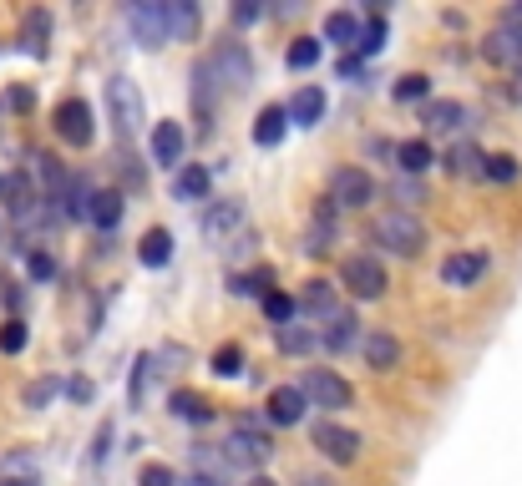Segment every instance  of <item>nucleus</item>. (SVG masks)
Segmentation results:
<instances>
[{
  "label": "nucleus",
  "mask_w": 522,
  "mask_h": 486,
  "mask_svg": "<svg viewBox=\"0 0 522 486\" xmlns=\"http://www.w3.org/2000/svg\"><path fill=\"white\" fill-rule=\"evenodd\" d=\"M370 238L381 243L386 254H396V259H416L421 249H426V223L411 213V208H386V213H376V223H370Z\"/></svg>",
  "instance_id": "nucleus-1"
},
{
  "label": "nucleus",
  "mask_w": 522,
  "mask_h": 486,
  "mask_svg": "<svg viewBox=\"0 0 522 486\" xmlns=\"http://www.w3.org/2000/svg\"><path fill=\"white\" fill-rule=\"evenodd\" d=\"M300 486H335L330 476H300Z\"/></svg>",
  "instance_id": "nucleus-52"
},
{
  "label": "nucleus",
  "mask_w": 522,
  "mask_h": 486,
  "mask_svg": "<svg viewBox=\"0 0 522 486\" xmlns=\"http://www.w3.org/2000/svg\"><path fill=\"white\" fill-rule=\"evenodd\" d=\"M264 416H269L274 426H294V421H305V395H300V385H274V390H269V400H264Z\"/></svg>",
  "instance_id": "nucleus-14"
},
{
  "label": "nucleus",
  "mask_w": 522,
  "mask_h": 486,
  "mask_svg": "<svg viewBox=\"0 0 522 486\" xmlns=\"http://www.w3.org/2000/svg\"><path fill=\"white\" fill-rule=\"evenodd\" d=\"M284 132H289L284 107H264V112L254 117V142H259V147H279V142H284Z\"/></svg>",
  "instance_id": "nucleus-25"
},
{
  "label": "nucleus",
  "mask_w": 522,
  "mask_h": 486,
  "mask_svg": "<svg viewBox=\"0 0 522 486\" xmlns=\"http://www.w3.org/2000/svg\"><path fill=\"white\" fill-rule=\"evenodd\" d=\"M340 284L355 294V299H381L386 294V264L370 259V254H350L340 264Z\"/></svg>",
  "instance_id": "nucleus-6"
},
{
  "label": "nucleus",
  "mask_w": 522,
  "mask_h": 486,
  "mask_svg": "<svg viewBox=\"0 0 522 486\" xmlns=\"http://www.w3.org/2000/svg\"><path fill=\"white\" fill-rule=\"evenodd\" d=\"M340 76H345V81L360 76V56H340Z\"/></svg>",
  "instance_id": "nucleus-49"
},
{
  "label": "nucleus",
  "mask_w": 522,
  "mask_h": 486,
  "mask_svg": "<svg viewBox=\"0 0 522 486\" xmlns=\"http://www.w3.org/2000/svg\"><path fill=\"white\" fill-rule=\"evenodd\" d=\"M21 41H26L31 56H46L51 51V11H31L26 26H21Z\"/></svg>",
  "instance_id": "nucleus-26"
},
{
  "label": "nucleus",
  "mask_w": 522,
  "mask_h": 486,
  "mask_svg": "<svg viewBox=\"0 0 522 486\" xmlns=\"http://www.w3.org/2000/svg\"><path fill=\"white\" fill-rule=\"evenodd\" d=\"M436 162V152H431V142L426 137H406L401 147H396V168L406 173V178H416V173H426Z\"/></svg>",
  "instance_id": "nucleus-21"
},
{
  "label": "nucleus",
  "mask_w": 522,
  "mask_h": 486,
  "mask_svg": "<svg viewBox=\"0 0 522 486\" xmlns=\"http://www.w3.org/2000/svg\"><path fill=\"white\" fill-rule=\"evenodd\" d=\"M234 21H239V26H249V21H259V6H239V11H234Z\"/></svg>",
  "instance_id": "nucleus-51"
},
{
  "label": "nucleus",
  "mask_w": 522,
  "mask_h": 486,
  "mask_svg": "<svg viewBox=\"0 0 522 486\" xmlns=\"http://www.w3.org/2000/svg\"><path fill=\"white\" fill-rule=\"evenodd\" d=\"M325 41L355 46V41H360V16H355V11H330V16H325Z\"/></svg>",
  "instance_id": "nucleus-28"
},
{
  "label": "nucleus",
  "mask_w": 522,
  "mask_h": 486,
  "mask_svg": "<svg viewBox=\"0 0 522 486\" xmlns=\"http://www.w3.org/2000/svg\"><path fill=\"white\" fill-rule=\"evenodd\" d=\"M127 21H132V36L142 46H163L168 41V6L163 0H137V6L127 11Z\"/></svg>",
  "instance_id": "nucleus-9"
},
{
  "label": "nucleus",
  "mask_w": 522,
  "mask_h": 486,
  "mask_svg": "<svg viewBox=\"0 0 522 486\" xmlns=\"http://www.w3.org/2000/svg\"><path fill=\"white\" fill-rule=\"evenodd\" d=\"M173 416L203 426V421H213V405H208L203 395H193V390H178V395H173Z\"/></svg>",
  "instance_id": "nucleus-30"
},
{
  "label": "nucleus",
  "mask_w": 522,
  "mask_h": 486,
  "mask_svg": "<svg viewBox=\"0 0 522 486\" xmlns=\"http://www.w3.org/2000/svg\"><path fill=\"white\" fill-rule=\"evenodd\" d=\"M66 395L87 405V400H92V380H87V375H77V380H71V385H66Z\"/></svg>",
  "instance_id": "nucleus-46"
},
{
  "label": "nucleus",
  "mask_w": 522,
  "mask_h": 486,
  "mask_svg": "<svg viewBox=\"0 0 522 486\" xmlns=\"http://www.w3.org/2000/svg\"><path fill=\"white\" fill-rule=\"evenodd\" d=\"M244 228V203L239 198H218L203 213V238L208 243H234V233Z\"/></svg>",
  "instance_id": "nucleus-10"
},
{
  "label": "nucleus",
  "mask_w": 522,
  "mask_h": 486,
  "mask_svg": "<svg viewBox=\"0 0 522 486\" xmlns=\"http://www.w3.org/2000/svg\"><path fill=\"white\" fill-rule=\"evenodd\" d=\"M6 107H16V112H31V107H36V97H31L26 87H11V92H6Z\"/></svg>",
  "instance_id": "nucleus-45"
},
{
  "label": "nucleus",
  "mask_w": 522,
  "mask_h": 486,
  "mask_svg": "<svg viewBox=\"0 0 522 486\" xmlns=\"http://www.w3.org/2000/svg\"><path fill=\"white\" fill-rule=\"evenodd\" d=\"M355 324H360V319H355L350 309H330L325 319H315V335H320V345H325V350H350V345L360 340Z\"/></svg>",
  "instance_id": "nucleus-13"
},
{
  "label": "nucleus",
  "mask_w": 522,
  "mask_h": 486,
  "mask_svg": "<svg viewBox=\"0 0 522 486\" xmlns=\"http://www.w3.org/2000/svg\"><path fill=\"white\" fill-rule=\"evenodd\" d=\"M300 309H305L310 319H325V314L335 309V289H330V279H310V284L300 289Z\"/></svg>",
  "instance_id": "nucleus-27"
},
{
  "label": "nucleus",
  "mask_w": 522,
  "mask_h": 486,
  "mask_svg": "<svg viewBox=\"0 0 522 486\" xmlns=\"http://www.w3.org/2000/svg\"><path fill=\"white\" fill-rule=\"evenodd\" d=\"M56 390H61L56 380H36V385H26V405H31V411H41V405H46Z\"/></svg>",
  "instance_id": "nucleus-42"
},
{
  "label": "nucleus",
  "mask_w": 522,
  "mask_h": 486,
  "mask_svg": "<svg viewBox=\"0 0 522 486\" xmlns=\"http://www.w3.org/2000/svg\"><path fill=\"white\" fill-rule=\"evenodd\" d=\"M284 61H289V71H310V66L320 61V41H315V36H300V41H289Z\"/></svg>",
  "instance_id": "nucleus-32"
},
{
  "label": "nucleus",
  "mask_w": 522,
  "mask_h": 486,
  "mask_svg": "<svg viewBox=\"0 0 522 486\" xmlns=\"http://www.w3.org/2000/svg\"><path fill=\"white\" fill-rule=\"evenodd\" d=\"M137 486H173V471H168L163 461H147V466L137 471Z\"/></svg>",
  "instance_id": "nucleus-40"
},
{
  "label": "nucleus",
  "mask_w": 522,
  "mask_h": 486,
  "mask_svg": "<svg viewBox=\"0 0 522 486\" xmlns=\"http://www.w3.org/2000/svg\"><path fill=\"white\" fill-rule=\"evenodd\" d=\"M482 274H487V259H482V254H452V259L441 264V279H446V284H457V289L477 284Z\"/></svg>",
  "instance_id": "nucleus-19"
},
{
  "label": "nucleus",
  "mask_w": 522,
  "mask_h": 486,
  "mask_svg": "<svg viewBox=\"0 0 522 486\" xmlns=\"http://www.w3.org/2000/svg\"><path fill=\"white\" fill-rule=\"evenodd\" d=\"M274 345L284 350V355H310L315 345H320V335H315V324H279V330H274Z\"/></svg>",
  "instance_id": "nucleus-20"
},
{
  "label": "nucleus",
  "mask_w": 522,
  "mask_h": 486,
  "mask_svg": "<svg viewBox=\"0 0 522 486\" xmlns=\"http://www.w3.org/2000/svg\"><path fill=\"white\" fill-rule=\"evenodd\" d=\"M56 137L71 142V147H92L97 127H92V107H87L82 97H66V102L56 107Z\"/></svg>",
  "instance_id": "nucleus-7"
},
{
  "label": "nucleus",
  "mask_w": 522,
  "mask_h": 486,
  "mask_svg": "<svg viewBox=\"0 0 522 486\" xmlns=\"http://www.w3.org/2000/svg\"><path fill=\"white\" fill-rule=\"evenodd\" d=\"M208 66H213V76H218V87H223V92L249 87V76H254V61H249L244 46H218V51L208 56Z\"/></svg>",
  "instance_id": "nucleus-8"
},
{
  "label": "nucleus",
  "mask_w": 522,
  "mask_h": 486,
  "mask_svg": "<svg viewBox=\"0 0 522 486\" xmlns=\"http://www.w3.org/2000/svg\"><path fill=\"white\" fill-rule=\"evenodd\" d=\"M0 481H36V456H31V451L0 456Z\"/></svg>",
  "instance_id": "nucleus-31"
},
{
  "label": "nucleus",
  "mask_w": 522,
  "mask_h": 486,
  "mask_svg": "<svg viewBox=\"0 0 522 486\" xmlns=\"http://www.w3.org/2000/svg\"><path fill=\"white\" fill-rule=\"evenodd\" d=\"M188 486H223V476H213V471H193Z\"/></svg>",
  "instance_id": "nucleus-48"
},
{
  "label": "nucleus",
  "mask_w": 522,
  "mask_h": 486,
  "mask_svg": "<svg viewBox=\"0 0 522 486\" xmlns=\"http://www.w3.org/2000/svg\"><path fill=\"white\" fill-rule=\"evenodd\" d=\"M391 198H396V203H421V188H416V183H406V178H401V183L391 178Z\"/></svg>",
  "instance_id": "nucleus-44"
},
{
  "label": "nucleus",
  "mask_w": 522,
  "mask_h": 486,
  "mask_svg": "<svg viewBox=\"0 0 522 486\" xmlns=\"http://www.w3.org/2000/svg\"><path fill=\"white\" fill-rule=\"evenodd\" d=\"M507 97L522 107V71H512V81H507Z\"/></svg>",
  "instance_id": "nucleus-50"
},
{
  "label": "nucleus",
  "mask_w": 522,
  "mask_h": 486,
  "mask_svg": "<svg viewBox=\"0 0 522 486\" xmlns=\"http://www.w3.org/2000/svg\"><path fill=\"white\" fill-rule=\"evenodd\" d=\"M370 198H376V178H370L365 168H335V178H330V198H325L335 213L365 208Z\"/></svg>",
  "instance_id": "nucleus-5"
},
{
  "label": "nucleus",
  "mask_w": 522,
  "mask_h": 486,
  "mask_svg": "<svg viewBox=\"0 0 522 486\" xmlns=\"http://www.w3.org/2000/svg\"><path fill=\"white\" fill-rule=\"evenodd\" d=\"M173 193L178 198H203L208 193V168H183L178 183H173Z\"/></svg>",
  "instance_id": "nucleus-35"
},
{
  "label": "nucleus",
  "mask_w": 522,
  "mask_h": 486,
  "mask_svg": "<svg viewBox=\"0 0 522 486\" xmlns=\"http://www.w3.org/2000/svg\"><path fill=\"white\" fill-rule=\"evenodd\" d=\"M300 395H305V405H320V411H345V405L355 400L350 380L335 375V370H305Z\"/></svg>",
  "instance_id": "nucleus-4"
},
{
  "label": "nucleus",
  "mask_w": 522,
  "mask_h": 486,
  "mask_svg": "<svg viewBox=\"0 0 522 486\" xmlns=\"http://www.w3.org/2000/svg\"><path fill=\"white\" fill-rule=\"evenodd\" d=\"M355 46H360L365 56H376V51L386 46V16H381V11H376V16H370V21L360 26V41H355Z\"/></svg>",
  "instance_id": "nucleus-34"
},
{
  "label": "nucleus",
  "mask_w": 522,
  "mask_h": 486,
  "mask_svg": "<svg viewBox=\"0 0 522 486\" xmlns=\"http://www.w3.org/2000/svg\"><path fill=\"white\" fill-rule=\"evenodd\" d=\"M107 117H112V132H117L122 142H132V137L142 132L147 112H142V92H137L132 76H112V81H107Z\"/></svg>",
  "instance_id": "nucleus-2"
},
{
  "label": "nucleus",
  "mask_w": 522,
  "mask_h": 486,
  "mask_svg": "<svg viewBox=\"0 0 522 486\" xmlns=\"http://www.w3.org/2000/svg\"><path fill=\"white\" fill-rule=\"evenodd\" d=\"M163 6H168V41H193L198 26H203L193 0H163Z\"/></svg>",
  "instance_id": "nucleus-16"
},
{
  "label": "nucleus",
  "mask_w": 522,
  "mask_h": 486,
  "mask_svg": "<svg viewBox=\"0 0 522 486\" xmlns=\"http://www.w3.org/2000/svg\"><path fill=\"white\" fill-rule=\"evenodd\" d=\"M426 87H431V81H426L421 71H411V76H401V81H396V102H421V97H426Z\"/></svg>",
  "instance_id": "nucleus-39"
},
{
  "label": "nucleus",
  "mask_w": 522,
  "mask_h": 486,
  "mask_svg": "<svg viewBox=\"0 0 522 486\" xmlns=\"http://www.w3.org/2000/svg\"><path fill=\"white\" fill-rule=\"evenodd\" d=\"M264 314H269V324L279 330V324H289V319H294V299H289V294H279V289H269V294H264Z\"/></svg>",
  "instance_id": "nucleus-36"
},
{
  "label": "nucleus",
  "mask_w": 522,
  "mask_h": 486,
  "mask_svg": "<svg viewBox=\"0 0 522 486\" xmlns=\"http://www.w3.org/2000/svg\"><path fill=\"white\" fill-rule=\"evenodd\" d=\"M249 486H274V481H269V476H254V481H249Z\"/></svg>",
  "instance_id": "nucleus-54"
},
{
  "label": "nucleus",
  "mask_w": 522,
  "mask_h": 486,
  "mask_svg": "<svg viewBox=\"0 0 522 486\" xmlns=\"http://www.w3.org/2000/svg\"><path fill=\"white\" fill-rule=\"evenodd\" d=\"M482 56L492 61V66H507V71H522V26H497V31H487V41H482Z\"/></svg>",
  "instance_id": "nucleus-12"
},
{
  "label": "nucleus",
  "mask_w": 522,
  "mask_h": 486,
  "mask_svg": "<svg viewBox=\"0 0 522 486\" xmlns=\"http://www.w3.org/2000/svg\"><path fill=\"white\" fill-rule=\"evenodd\" d=\"M153 365H158L153 355H142L137 370H132V400H137V405H142V395H147V375H153Z\"/></svg>",
  "instance_id": "nucleus-41"
},
{
  "label": "nucleus",
  "mask_w": 522,
  "mask_h": 486,
  "mask_svg": "<svg viewBox=\"0 0 522 486\" xmlns=\"http://www.w3.org/2000/svg\"><path fill=\"white\" fill-rule=\"evenodd\" d=\"M0 486H41V476L36 481H0Z\"/></svg>",
  "instance_id": "nucleus-53"
},
{
  "label": "nucleus",
  "mask_w": 522,
  "mask_h": 486,
  "mask_svg": "<svg viewBox=\"0 0 522 486\" xmlns=\"http://www.w3.org/2000/svg\"><path fill=\"white\" fill-rule=\"evenodd\" d=\"M284 117H289V122H300V127H315V122L325 117V92H320V87H300V92L289 97Z\"/></svg>",
  "instance_id": "nucleus-17"
},
{
  "label": "nucleus",
  "mask_w": 522,
  "mask_h": 486,
  "mask_svg": "<svg viewBox=\"0 0 522 486\" xmlns=\"http://www.w3.org/2000/svg\"><path fill=\"white\" fill-rule=\"evenodd\" d=\"M26 269H31V279H56V259L51 254H31Z\"/></svg>",
  "instance_id": "nucleus-43"
},
{
  "label": "nucleus",
  "mask_w": 522,
  "mask_h": 486,
  "mask_svg": "<svg viewBox=\"0 0 522 486\" xmlns=\"http://www.w3.org/2000/svg\"><path fill=\"white\" fill-rule=\"evenodd\" d=\"M137 259H142L147 269H163V264L173 259V233H168V228H147L142 243H137Z\"/></svg>",
  "instance_id": "nucleus-22"
},
{
  "label": "nucleus",
  "mask_w": 522,
  "mask_h": 486,
  "mask_svg": "<svg viewBox=\"0 0 522 486\" xmlns=\"http://www.w3.org/2000/svg\"><path fill=\"white\" fill-rule=\"evenodd\" d=\"M462 117H467V107H462V102H446V97L426 107V127H436V132H457Z\"/></svg>",
  "instance_id": "nucleus-29"
},
{
  "label": "nucleus",
  "mask_w": 522,
  "mask_h": 486,
  "mask_svg": "<svg viewBox=\"0 0 522 486\" xmlns=\"http://www.w3.org/2000/svg\"><path fill=\"white\" fill-rule=\"evenodd\" d=\"M183 147H188V137H183L178 122H158L153 127V162H158V168H178Z\"/></svg>",
  "instance_id": "nucleus-15"
},
{
  "label": "nucleus",
  "mask_w": 522,
  "mask_h": 486,
  "mask_svg": "<svg viewBox=\"0 0 522 486\" xmlns=\"http://www.w3.org/2000/svg\"><path fill=\"white\" fill-rule=\"evenodd\" d=\"M315 451L330 456L335 466H350L360 456V436L345 431V426H335V421H315Z\"/></svg>",
  "instance_id": "nucleus-11"
},
{
  "label": "nucleus",
  "mask_w": 522,
  "mask_h": 486,
  "mask_svg": "<svg viewBox=\"0 0 522 486\" xmlns=\"http://www.w3.org/2000/svg\"><path fill=\"white\" fill-rule=\"evenodd\" d=\"M244 370V350L239 345H223L218 355H213V375H223V380H234Z\"/></svg>",
  "instance_id": "nucleus-37"
},
{
  "label": "nucleus",
  "mask_w": 522,
  "mask_h": 486,
  "mask_svg": "<svg viewBox=\"0 0 522 486\" xmlns=\"http://www.w3.org/2000/svg\"><path fill=\"white\" fill-rule=\"evenodd\" d=\"M26 340H31V330H26L21 319H11L6 330H0V350H6V355H21V350H26Z\"/></svg>",
  "instance_id": "nucleus-38"
},
{
  "label": "nucleus",
  "mask_w": 522,
  "mask_h": 486,
  "mask_svg": "<svg viewBox=\"0 0 522 486\" xmlns=\"http://www.w3.org/2000/svg\"><path fill=\"white\" fill-rule=\"evenodd\" d=\"M107 441H112V426H102V431H97V446H92V461H102V456H107Z\"/></svg>",
  "instance_id": "nucleus-47"
},
{
  "label": "nucleus",
  "mask_w": 522,
  "mask_h": 486,
  "mask_svg": "<svg viewBox=\"0 0 522 486\" xmlns=\"http://www.w3.org/2000/svg\"><path fill=\"white\" fill-rule=\"evenodd\" d=\"M87 218H92L102 233H112V228L122 223V193H117V188H102V193H92V208H87Z\"/></svg>",
  "instance_id": "nucleus-24"
},
{
  "label": "nucleus",
  "mask_w": 522,
  "mask_h": 486,
  "mask_svg": "<svg viewBox=\"0 0 522 486\" xmlns=\"http://www.w3.org/2000/svg\"><path fill=\"white\" fill-rule=\"evenodd\" d=\"M269 456H274V436H269L259 421H239V426H234V436L223 441V466H244V471H259Z\"/></svg>",
  "instance_id": "nucleus-3"
},
{
  "label": "nucleus",
  "mask_w": 522,
  "mask_h": 486,
  "mask_svg": "<svg viewBox=\"0 0 522 486\" xmlns=\"http://www.w3.org/2000/svg\"><path fill=\"white\" fill-rule=\"evenodd\" d=\"M482 173H487L492 183H517V173H522V162H517L512 152H492V157L482 162Z\"/></svg>",
  "instance_id": "nucleus-33"
},
{
  "label": "nucleus",
  "mask_w": 522,
  "mask_h": 486,
  "mask_svg": "<svg viewBox=\"0 0 522 486\" xmlns=\"http://www.w3.org/2000/svg\"><path fill=\"white\" fill-rule=\"evenodd\" d=\"M441 162H446V173L472 178V173H482V162H487V157H482V147H477V142H467V137H462V142H452V152H446Z\"/></svg>",
  "instance_id": "nucleus-23"
},
{
  "label": "nucleus",
  "mask_w": 522,
  "mask_h": 486,
  "mask_svg": "<svg viewBox=\"0 0 522 486\" xmlns=\"http://www.w3.org/2000/svg\"><path fill=\"white\" fill-rule=\"evenodd\" d=\"M360 350H365V365H370V370H396V360H401V345H396V335H386V330L365 335Z\"/></svg>",
  "instance_id": "nucleus-18"
}]
</instances>
